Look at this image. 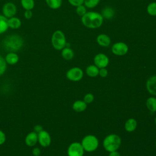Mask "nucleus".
<instances>
[{"label":"nucleus","mask_w":156,"mask_h":156,"mask_svg":"<svg viewBox=\"0 0 156 156\" xmlns=\"http://www.w3.org/2000/svg\"><path fill=\"white\" fill-rule=\"evenodd\" d=\"M129 50V47L124 42H117L113 44L112 46V52L116 55L122 56L126 55Z\"/></svg>","instance_id":"nucleus-8"},{"label":"nucleus","mask_w":156,"mask_h":156,"mask_svg":"<svg viewBox=\"0 0 156 156\" xmlns=\"http://www.w3.org/2000/svg\"><path fill=\"white\" fill-rule=\"evenodd\" d=\"M136 126H137L136 121L133 118H130L127 119V121L126 122L124 127L126 131L131 132L134 131L136 129Z\"/></svg>","instance_id":"nucleus-17"},{"label":"nucleus","mask_w":156,"mask_h":156,"mask_svg":"<svg viewBox=\"0 0 156 156\" xmlns=\"http://www.w3.org/2000/svg\"><path fill=\"white\" fill-rule=\"evenodd\" d=\"M69 3L74 7H77L80 5H83L84 0H68Z\"/></svg>","instance_id":"nucleus-31"},{"label":"nucleus","mask_w":156,"mask_h":156,"mask_svg":"<svg viewBox=\"0 0 156 156\" xmlns=\"http://www.w3.org/2000/svg\"><path fill=\"white\" fill-rule=\"evenodd\" d=\"M32 15H33V13L31 10H26L24 13V16L27 20L30 19L32 17Z\"/></svg>","instance_id":"nucleus-33"},{"label":"nucleus","mask_w":156,"mask_h":156,"mask_svg":"<svg viewBox=\"0 0 156 156\" xmlns=\"http://www.w3.org/2000/svg\"><path fill=\"white\" fill-rule=\"evenodd\" d=\"M34 130H35L34 132H35L36 133H38L40 132H41V130H43V128H42V127H41V126H40V125H37V126H35L34 127Z\"/></svg>","instance_id":"nucleus-36"},{"label":"nucleus","mask_w":156,"mask_h":156,"mask_svg":"<svg viewBox=\"0 0 156 156\" xmlns=\"http://www.w3.org/2000/svg\"><path fill=\"white\" fill-rule=\"evenodd\" d=\"M67 152L68 156H83L84 149L81 143L74 142L68 147Z\"/></svg>","instance_id":"nucleus-7"},{"label":"nucleus","mask_w":156,"mask_h":156,"mask_svg":"<svg viewBox=\"0 0 156 156\" xmlns=\"http://www.w3.org/2000/svg\"><path fill=\"white\" fill-rule=\"evenodd\" d=\"M96 41L99 45L102 47H107L111 43L110 38L108 35L105 34H101L98 35L96 38Z\"/></svg>","instance_id":"nucleus-13"},{"label":"nucleus","mask_w":156,"mask_h":156,"mask_svg":"<svg viewBox=\"0 0 156 156\" xmlns=\"http://www.w3.org/2000/svg\"><path fill=\"white\" fill-rule=\"evenodd\" d=\"M87 104L83 101H76L73 104V108L74 111L77 112H81L86 110Z\"/></svg>","instance_id":"nucleus-18"},{"label":"nucleus","mask_w":156,"mask_h":156,"mask_svg":"<svg viewBox=\"0 0 156 156\" xmlns=\"http://www.w3.org/2000/svg\"><path fill=\"white\" fill-rule=\"evenodd\" d=\"M155 124H156V117H155Z\"/></svg>","instance_id":"nucleus-38"},{"label":"nucleus","mask_w":156,"mask_h":156,"mask_svg":"<svg viewBox=\"0 0 156 156\" xmlns=\"http://www.w3.org/2000/svg\"><path fill=\"white\" fill-rule=\"evenodd\" d=\"M51 43L56 50H62L66 46V40L64 33L60 30H55L51 37Z\"/></svg>","instance_id":"nucleus-4"},{"label":"nucleus","mask_w":156,"mask_h":156,"mask_svg":"<svg viewBox=\"0 0 156 156\" xmlns=\"http://www.w3.org/2000/svg\"><path fill=\"white\" fill-rule=\"evenodd\" d=\"M147 12L151 16H156V2L150 3L147 7Z\"/></svg>","instance_id":"nucleus-25"},{"label":"nucleus","mask_w":156,"mask_h":156,"mask_svg":"<svg viewBox=\"0 0 156 156\" xmlns=\"http://www.w3.org/2000/svg\"><path fill=\"white\" fill-rule=\"evenodd\" d=\"M7 68V63L5 58L0 55V76L2 75Z\"/></svg>","instance_id":"nucleus-28"},{"label":"nucleus","mask_w":156,"mask_h":156,"mask_svg":"<svg viewBox=\"0 0 156 156\" xmlns=\"http://www.w3.org/2000/svg\"><path fill=\"white\" fill-rule=\"evenodd\" d=\"M104 18L96 12H88L82 16L81 21L83 26L90 29L99 27L103 23Z\"/></svg>","instance_id":"nucleus-1"},{"label":"nucleus","mask_w":156,"mask_h":156,"mask_svg":"<svg viewBox=\"0 0 156 156\" xmlns=\"http://www.w3.org/2000/svg\"><path fill=\"white\" fill-rule=\"evenodd\" d=\"M146 89L150 94L156 96V76H151L147 79Z\"/></svg>","instance_id":"nucleus-12"},{"label":"nucleus","mask_w":156,"mask_h":156,"mask_svg":"<svg viewBox=\"0 0 156 156\" xmlns=\"http://www.w3.org/2000/svg\"><path fill=\"white\" fill-rule=\"evenodd\" d=\"M8 25L9 27L11 29H17L21 27V21L18 18L13 16L8 19Z\"/></svg>","instance_id":"nucleus-16"},{"label":"nucleus","mask_w":156,"mask_h":156,"mask_svg":"<svg viewBox=\"0 0 156 156\" xmlns=\"http://www.w3.org/2000/svg\"><path fill=\"white\" fill-rule=\"evenodd\" d=\"M155 145H156V143H155Z\"/></svg>","instance_id":"nucleus-39"},{"label":"nucleus","mask_w":156,"mask_h":156,"mask_svg":"<svg viewBox=\"0 0 156 156\" xmlns=\"http://www.w3.org/2000/svg\"><path fill=\"white\" fill-rule=\"evenodd\" d=\"M99 75L102 77H105L108 75V71L105 68H100L99 71Z\"/></svg>","instance_id":"nucleus-32"},{"label":"nucleus","mask_w":156,"mask_h":156,"mask_svg":"<svg viewBox=\"0 0 156 156\" xmlns=\"http://www.w3.org/2000/svg\"><path fill=\"white\" fill-rule=\"evenodd\" d=\"M5 60L9 65H15L19 60V57L15 52H10L6 55Z\"/></svg>","instance_id":"nucleus-15"},{"label":"nucleus","mask_w":156,"mask_h":156,"mask_svg":"<svg viewBox=\"0 0 156 156\" xmlns=\"http://www.w3.org/2000/svg\"><path fill=\"white\" fill-rule=\"evenodd\" d=\"M99 68H98L94 65H89L86 68L87 74L88 76L91 77H96L98 75H99Z\"/></svg>","instance_id":"nucleus-20"},{"label":"nucleus","mask_w":156,"mask_h":156,"mask_svg":"<svg viewBox=\"0 0 156 156\" xmlns=\"http://www.w3.org/2000/svg\"><path fill=\"white\" fill-rule=\"evenodd\" d=\"M32 153H33L34 155H35V156H39L40 154V150L38 147L34 148L32 150Z\"/></svg>","instance_id":"nucleus-35"},{"label":"nucleus","mask_w":156,"mask_h":156,"mask_svg":"<svg viewBox=\"0 0 156 156\" xmlns=\"http://www.w3.org/2000/svg\"><path fill=\"white\" fill-rule=\"evenodd\" d=\"M38 141V133L32 132L28 133L25 138V143L29 146H34Z\"/></svg>","instance_id":"nucleus-14"},{"label":"nucleus","mask_w":156,"mask_h":156,"mask_svg":"<svg viewBox=\"0 0 156 156\" xmlns=\"http://www.w3.org/2000/svg\"><path fill=\"white\" fill-rule=\"evenodd\" d=\"M94 65L98 68H105L109 63L108 57L103 53H99L95 55L94 58Z\"/></svg>","instance_id":"nucleus-10"},{"label":"nucleus","mask_w":156,"mask_h":156,"mask_svg":"<svg viewBox=\"0 0 156 156\" xmlns=\"http://www.w3.org/2000/svg\"><path fill=\"white\" fill-rule=\"evenodd\" d=\"M146 106L149 111L151 112H156V98L154 97H150L146 101Z\"/></svg>","instance_id":"nucleus-22"},{"label":"nucleus","mask_w":156,"mask_h":156,"mask_svg":"<svg viewBox=\"0 0 156 156\" xmlns=\"http://www.w3.org/2000/svg\"><path fill=\"white\" fill-rule=\"evenodd\" d=\"M38 141L41 146L47 147L51 144V136L48 132L43 130L38 133Z\"/></svg>","instance_id":"nucleus-11"},{"label":"nucleus","mask_w":156,"mask_h":156,"mask_svg":"<svg viewBox=\"0 0 156 156\" xmlns=\"http://www.w3.org/2000/svg\"><path fill=\"white\" fill-rule=\"evenodd\" d=\"M83 76V73L82 69L79 67H74L69 69L66 74V77L71 81L77 82L82 79Z\"/></svg>","instance_id":"nucleus-6"},{"label":"nucleus","mask_w":156,"mask_h":156,"mask_svg":"<svg viewBox=\"0 0 156 156\" xmlns=\"http://www.w3.org/2000/svg\"><path fill=\"white\" fill-rule=\"evenodd\" d=\"M62 57L66 60H71L74 55V51L69 47H65L63 49H62Z\"/></svg>","instance_id":"nucleus-19"},{"label":"nucleus","mask_w":156,"mask_h":156,"mask_svg":"<svg viewBox=\"0 0 156 156\" xmlns=\"http://www.w3.org/2000/svg\"><path fill=\"white\" fill-rule=\"evenodd\" d=\"M21 4L25 10H32L35 6L34 0H21Z\"/></svg>","instance_id":"nucleus-24"},{"label":"nucleus","mask_w":156,"mask_h":156,"mask_svg":"<svg viewBox=\"0 0 156 156\" xmlns=\"http://www.w3.org/2000/svg\"><path fill=\"white\" fill-rule=\"evenodd\" d=\"M108 156H121V155H120V154H119V153L118 152L115 151L110 152Z\"/></svg>","instance_id":"nucleus-37"},{"label":"nucleus","mask_w":156,"mask_h":156,"mask_svg":"<svg viewBox=\"0 0 156 156\" xmlns=\"http://www.w3.org/2000/svg\"><path fill=\"white\" fill-rule=\"evenodd\" d=\"M81 144L84 151L87 152H93L98 148L99 141L95 136L88 135L82 139Z\"/></svg>","instance_id":"nucleus-5"},{"label":"nucleus","mask_w":156,"mask_h":156,"mask_svg":"<svg viewBox=\"0 0 156 156\" xmlns=\"http://www.w3.org/2000/svg\"><path fill=\"white\" fill-rule=\"evenodd\" d=\"M47 5L52 9H57L60 7L62 0H45Z\"/></svg>","instance_id":"nucleus-23"},{"label":"nucleus","mask_w":156,"mask_h":156,"mask_svg":"<svg viewBox=\"0 0 156 156\" xmlns=\"http://www.w3.org/2000/svg\"><path fill=\"white\" fill-rule=\"evenodd\" d=\"M94 100V96L91 93H87V94L85 95L83 98V101L86 104H90Z\"/></svg>","instance_id":"nucleus-30"},{"label":"nucleus","mask_w":156,"mask_h":156,"mask_svg":"<svg viewBox=\"0 0 156 156\" xmlns=\"http://www.w3.org/2000/svg\"><path fill=\"white\" fill-rule=\"evenodd\" d=\"M5 139L6 137L5 133L0 130V145L4 144V143L5 141Z\"/></svg>","instance_id":"nucleus-34"},{"label":"nucleus","mask_w":156,"mask_h":156,"mask_svg":"<svg viewBox=\"0 0 156 156\" xmlns=\"http://www.w3.org/2000/svg\"><path fill=\"white\" fill-rule=\"evenodd\" d=\"M8 28V18L3 15H0V34L6 32Z\"/></svg>","instance_id":"nucleus-21"},{"label":"nucleus","mask_w":156,"mask_h":156,"mask_svg":"<svg viewBox=\"0 0 156 156\" xmlns=\"http://www.w3.org/2000/svg\"><path fill=\"white\" fill-rule=\"evenodd\" d=\"M16 7L13 2H7L2 7V13L7 18L15 16L16 13Z\"/></svg>","instance_id":"nucleus-9"},{"label":"nucleus","mask_w":156,"mask_h":156,"mask_svg":"<svg viewBox=\"0 0 156 156\" xmlns=\"http://www.w3.org/2000/svg\"><path fill=\"white\" fill-rule=\"evenodd\" d=\"M100 0H84L83 4L86 7L88 8H94L98 5Z\"/></svg>","instance_id":"nucleus-26"},{"label":"nucleus","mask_w":156,"mask_h":156,"mask_svg":"<svg viewBox=\"0 0 156 156\" xmlns=\"http://www.w3.org/2000/svg\"><path fill=\"white\" fill-rule=\"evenodd\" d=\"M39 156H40V155H39Z\"/></svg>","instance_id":"nucleus-40"},{"label":"nucleus","mask_w":156,"mask_h":156,"mask_svg":"<svg viewBox=\"0 0 156 156\" xmlns=\"http://www.w3.org/2000/svg\"><path fill=\"white\" fill-rule=\"evenodd\" d=\"M105 18H111L113 15V10L110 7H106L102 10V13L101 14Z\"/></svg>","instance_id":"nucleus-27"},{"label":"nucleus","mask_w":156,"mask_h":156,"mask_svg":"<svg viewBox=\"0 0 156 156\" xmlns=\"http://www.w3.org/2000/svg\"><path fill=\"white\" fill-rule=\"evenodd\" d=\"M121 144V138L116 134H110L103 141L104 148L109 152L117 151L119 148Z\"/></svg>","instance_id":"nucleus-3"},{"label":"nucleus","mask_w":156,"mask_h":156,"mask_svg":"<svg viewBox=\"0 0 156 156\" xmlns=\"http://www.w3.org/2000/svg\"><path fill=\"white\" fill-rule=\"evenodd\" d=\"M76 13L78 15L82 16L87 13L86 7L84 5H80L76 7Z\"/></svg>","instance_id":"nucleus-29"},{"label":"nucleus","mask_w":156,"mask_h":156,"mask_svg":"<svg viewBox=\"0 0 156 156\" xmlns=\"http://www.w3.org/2000/svg\"><path fill=\"white\" fill-rule=\"evenodd\" d=\"M4 48L7 51L15 52L21 49L24 44L23 38L16 34L7 36L2 41Z\"/></svg>","instance_id":"nucleus-2"}]
</instances>
